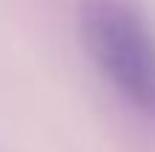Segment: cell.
<instances>
[{"label":"cell","instance_id":"obj_1","mask_svg":"<svg viewBox=\"0 0 155 152\" xmlns=\"http://www.w3.org/2000/svg\"><path fill=\"white\" fill-rule=\"evenodd\" d=\"M83 52L115 95L155 121V26L132 0H81Z\"/></svg>","mask_w":155,"mask_h":152},{"label":"cell","instance_id":"obj_2","mask_svg":"<svg viewBox=\"0 0 155 152\" xmlns=\"http://www.w3.org/2000/svg\"><path fill=\"white\" fill-rule=\"evenodd\" d=\"M0 152H9V149H6V147H3V144H0Z\"/></svg>","mask_w":155,"mask_h":152}]
</instances>
